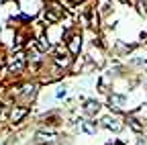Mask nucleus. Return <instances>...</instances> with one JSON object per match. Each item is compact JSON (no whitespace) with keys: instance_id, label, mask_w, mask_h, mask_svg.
I'll list each match as a JSON object with an SVG mask.
<instances>
[{"instance_id":"obj_1","label":"nucleus","mask_w":147,"mask_h":145,"mask_svg":"<svg viewBox=\"0 0 147 145\" xmlns=\"http://www.w3.org/2000/svg\"><path fill=\"white\" fill-rule=\"evenodd\" d=\"M27 115H29V108L14 104V106H10V117H8V123H12V125H18V123H21V121H23Z\"/></svg>"},{"instance_id":"obj_2","label":"nucleus","mask_w":147,"mask_h":145,"mask_svg":"<svg viewBox=\"0 0 147 145\" xmlns=\"http://www.w3.org/2000/svg\"><path fill=\"white\" fill-rule=\"evenodd\" d=\"M82 49V37L80 35H71V37L67 39V51H69V55H78Z\"/></svg>"},{"instance_id":"obj_3","label":"nucleus","mask_w":147,"mask_h":145,"mask_svg":"<svg viewBox=\"0 0 147 145\" xmlns=\"http://www.w3.org/2000/svg\"><path fill=\"white\" fill-rule=\"evenodd\" d=\"M102 125L106 127V129H110V131H121L123 129V123L117 117H104L102 119Z\"/></svg>"},{"instance_id":"obj_4","label":"nucleus","mask_w":147,"mask_h":145,"mask_svg":"<svg viewBox=\"0 0 147 145\" xmlns=\"http://www.w3.org/2000/svg\"><path fill=\"white\" fill-rule=\"evenodd\" d=\"M108 102H110V108H115V111H123L125 108V96H121V94H113L108 98Z\"/></svg>"},{"instance_id":"obj_5","label":"nucleus","mask_w":147,"mask_h":145,"mask_svg":"<svg viewBox=\"0 0 147 145\" xmlns=\"http://www.w3.org/2000/svg\"><path fill=\"white\" fill-rule=\"evenodd\" d=\"M98 111H100V104L96 100H86V104H84V113L86 115H96Z\"/></svg>"},{"instance_id":"obj_6","label":"nucleus","mask_w":147,"mask_h":145,"mask_svg":"<svg viewBox=\"0 0 147 145\" xmlns=\"http://www.w3.org/2000/svg\"><path fill=\"white\" fill-rule=\"evenodd\" d=\"M80 123H82V129H84L86 133H90V135L96 133V129H98V125H96L94 121H80Z\"/></svg>"},{"instance_id":"obj_7","label":"nucleus","mask_w":147,"mask_h":145,"mask_svg":"<svg viewBox=\"0 0 147 145\" xmlns=\"http://www.w3.org/2000/svg\"><path fill=\"white\" fill-rule=\"evenodd\" d=\"M65 94H67V88H65V86H63V88H57V92H55V98L59 100V98H63Z\"/></svg>"},{"instance_id":"obj_8","label":"nucleus","mask_w":147,"mask_h":145,"mask_svg":"<svg viewBox=\"0 0 147 145\" xmlns=\"http://www.w3.org/2000/svg\"><path fill=\"white\" fill-rule=\"evenodd\" d=\"M129 123H131V127H133V129H135V131H141V129H143V127L139 125V121H137V119H133V117H131V119H129Z\"/></svg>"},{"instance_id":"obj_9","label":"nucleus","mask_w":147,"mask_h":145,"mask_svg":"<svg viewBox=\"0 0 147 145\" xmlns=\"http://www.w3.org/2000/svg\"><path fill=\"white\" fill-rule=\"evenodd\" d=\"M108 145H125V143H121V141H113V143H108Z\"/></svg>"},{"instance_id":"obj_10","label":"nucleus","mask_w":147,"mask_h":145,"mask_svg":"<svg viewBox=\"0 0 147 145\" xmlns=\"http://www.w3.org/2000/svg\"><path fill=\"white\" fill-rule=\"evenodd\" d=\"M121 2H129V0H121Z\"/></svg>"},{"instance_id":"obj_11","label":"nucleus","mask_w":147,"mask_h":145,"mask_svg":"<svg viewBox=\"0 0 147 145\" xmlns=\"http://www.w3.org/2000/svg\"><path fill=\"white\" fill-rule=\"evenodd\" d=\"M0 145H2V141H0Z\"/></svg>"},{"instance_id":"obj_12","label":"nucleus","mask_w":147,"mask_h":145,"mask_svg":"<svg viewBox=\"0 0 147 145\" xmlns=\"http://www.w3.org/2000/svg\"><path fill=\"white\" fill-rule=\"evenodd\" d=\"M76 2H78V0H76Z\"/></svg>"}]
</instances>
